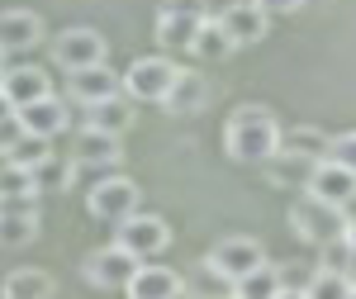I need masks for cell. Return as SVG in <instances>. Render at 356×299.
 <instances>
[{
	"instance_id": "cell-1",
	"label": "cell",
	"mask_w": 356,
	"mask_h": 299,
	"mask_svg": "<svg viewBox=\"0 0 356 299\" xmlns=\"http://www.w3.org/2000/svg\"><path fill=\"white\" fill-rule=\"evenodd\" d=\"M223 143H228V157H238V162H266L280 143V124L266 105H243L233 109Z\"/></svg>"
},
{
	"instance_id": "cell-2",
	"label": "cell",
	"mask_w": 356,
	"mask_h": 299,
	"mask_svg": "<svg viewBox=\"0 0 356 299\" xmlns=\"http://www.w3.org/2000/svg\"><path fill=\"white\" fill-rule=\"evenodd\" d=\"M290 223H295V233H300L304 243L328 247L332 238L347 233V209L323 204V200H314V195H300V200L290 204Z\"/></svg>"
},
{
	"instance_id": "cell-3",
	"label": "cell",
	"mask_w": 356,
	"mask_h": 299,
	"mask_svg": "<svg viewBox=\"0 0 356 299\" xmlns=\"http://www.w3.org/2000/svg\"><path fill=\"white\" fill-rule=\"evenodd\" d=\"M176 62L171 57H138L134 67L119 76V90H129V100H143V105H162L171 81H176Z\"/></svg>"
},
{
	"instance_id": "cell-4",
	"label": "cell",
	"mask_w": 356,
	"mask_h": 299,
	"mask_svg": "<svg viewBox=\"0 0 356 299\" xmlns=\"http://www.w3.org/2000/svg\"><path fill=\"white\" fill-rule=\"evenodd\" d=\"M86 209L100 218V223H124L129 214H138V186L129 176H105V181L90 186Z\"/></svg>"
},
{
	"instance_id": "cell-5",
	"label": "cell",
	"mask_w": 356,
	"mask_h": 299,
	"mask_svg": "<svg viewBox=\"0 0 356 299\" xmlns=\"http://www.w3.org/2000/svg\"><path fill=\"white\" fill-rule=\"evenodd\" d=\"M166 243H171V228H166V218L157 214H129L124 223H119V243L129 257H138V261H152V257H162Z\"/></svg>"
},
{
	"instance_id": "cell-6",
	"label": "cell",
	"mask_w": 356,
	"mask_h": 299,
	"mask_svg": "<svg viewBox=\"0 0 356 299\" xmlns=\"http://www.w3.org/2000/svg\"><path fill=\"white\" fill-rule=\"evenodd\" d=\"M57 62L67 67V72H81V67H95V62H105L110 57V43H105V33L100 29H62L57 33Z\"/></svg>"
},
{
	"instance_id": "cell-7",
	"label": "cell",
	"mask_w": 356,
	"mask_h": 299,
	"mask_svg": "<svg viewBox=\"0 0 356 299\" xmlns=\"http://www.w3.org/2000/svg\"><path fill=\"white\" fill-rule=\"evenodd\" d=\"M143 266L138 257H129L124 247H100V252H90L86 257V280L90 285H100V290H124L134 271Z\"/></svg>"
},
{
	"instance_id": "cell-8",
	"label": "cell",
	"mask_w": 356,
	"mask_h": 299,
	"mask_svg": "<svg viewBox=\"0 0 356 299\" xmlns=\"http://www.w3.org/2000/svg\"><path fill=\"white\" fill-rule=\"evenodd\" d=\"M304 195H314V200H323V204L347 209V204L356 200V171H347V166H337V162H318L314 171H309Z\"/></svg>"
},
{
	"instance_id": "cell-9",
	"label": "cell",
	"mask_w": 356,
	"mask_h": 299,
	"mask_svg": "<svg viewBox=\"0 0 356 299\" xmlns=\"http://www.w3.org/2000/svg\"><path fill=\"white\" fill-rule=\"evenodd\" d=\"M0 95L10 100V109H24L33 100H43V95H53V81H48V72L43 67H5L0 72Z\"/></svg>"
},
{
	"instance_id": "cell-10",
	"label": "cell",
	"mask_w": 356,
	"mask_h": 299,
	"mask_svg": "<svg viewBox=\"0 0 356 299\" xmlns=\"http://www.w3.org/2000/svg\"><path fill=\"white\" fill-rule=\"evenodd\" d=\"M204 261L219 275H228V280H243L247 271H257V266L266 261V252H261V243H252V238H223Z\"/></svg>"
},
{
	"instance_id": "cell-11",
	"label": "cell",
	"mask_w": 356,
	"mask_h": 299,
	"mask_svg": "<svg viewBox=\"0 0 356 299\" xmlns=\"http://www.w3.org/2000/svg\"><path fill=\"white\" fill-rule=\"evenodd\" d=\"M214 24L228 33L233 48H247V43H257V38H266V15H261L252 0H233V5H223L219 15H214Z\"/></svg>"
},
{
	"instance_id": "cell-12",
	"label": "cell",
	"mask_w": 356,
	"mask_h": 299,
	"mask_svg": "<svg viewBox=\"0 0 356 299\" xmlns=\"http://www.w3.org/2000/svg\"><path fill=\"white\" fill-rule=\"evenodd\" d=\"M15 119H19V129H24L29 138H57L62 129H67V105L57 100V95H43V100H33V105L15 109Z\"/></svg>"
},
{
	"instance_id": "cell-13",
	"label": "cell",
	"mask_w": 356,
	"mask_h": 299,
	"mask_svg": "<svg viewBox=\"0 0 356 299\" xmlns=\"http://www.w3.org/2000/svg\"><path fill=\"white\" fill-rule=\"evenodd\" d=\"M38 233L33 200H0V247H24Z\"/></svg>"
},
{
	"instance_id": "cell-14",
	"label": "cell",
	"mask_w": 356,
	"mask_h": 299,
	"mask_svg": "<svg viewBox=\"0 0 356 299\" xmlns=\"http://www.w3.org/2000/svg\"><path fill=\"white\" fill-rule=\"evenodd\" d=\"M43 38V19L33 10H5L0 15V53H29Z\"/></svg>"
},
{
	"instance_id": "cell-15",
	"label": "cell",
	"mask_w": 356,
	"mask_h": 299,
	"mask_svg": "<svg viewBox=\"0 0 356 299\" xmlns=\"http://www.w3.org/2000/svg\"><path fill=\"white\" fill-rule=\"evenodd\" d=\"M129 299H181V275L171 266H138L134 280L124 285Z\"/></svg>"
},
{
	"instance_id": "cell-16",
	"label": "cell",
	"mask_w": 356,
	"mask_h": 299,
	"mask_svg": "<svg viewBox=\"0 0 356 299\" xmlns=\"http://www.w3.org/2000/svg\"><path fill=\"white\" fill-rule=\"evenodd\" d=\"M67 86H72V95H76L81 105H95V100H110V95H119V76L110 72V62H95V67L72 72V76H67Z\"/></svg>"
},
{
	"instance_id": "cell-17",
	"label": "cell",
	"mask_w": 356,
	"mask_h": 299,
	"mask_svg": "<svg viewBox=\"0 0 356 299\" xmlns=\"http://www.w3.org/2000/svg\"><path fill=\"white\" fill-rule=\"evenodd\" d=\"M204 100H209V81H204L200 72H176V81H171L162 105L171 109V114H200Z\"/></svg>"
},
{
	"instance_id": "cell-18",
	"label": "cell",
	"mask_w": 356,
	"mask_h": 299,
	"mask_svg": "<svg viewBox=\"0 0 356 299\" xmlns=\"http://www.w3.org/2000/svg\"><path fill=\"white\" fill-rule=\"evenodd\" d=\"M328 143H332V138L323 134V129L300 124V129H280L275 152H295V157H304V162H323V157H328Z\"/></svg>"
},
{
	"instance_id": "cell-19",
	"label": "cell",
	"mask_w": 356,
	"mask_h": 299,
	"mask_svg": "<svg viewBox=\"0 0 356 299\" xmlns=\"http://www.w3.org/2000/svg\"><path fill=\"white\" fill-rule=\"evenodd\" d=\"M181 295L186 299H233V280L219 275L209 261H200L195 275H181Z\"/></svg>"
},
{
	"instance_id": "cell-20",
	"label": "cell",
	"mask_w": 356,
	"mask_h": 299,
	"mask_svg": "<svg viewBox=\"0 0 356 299\" xmlns=\"http://www.w3.org/2000/svg\"><path fill=\"white\" fill-rule=\"evenodd\" d=\"M86 109H90V124H86V129H100V134H110V138H119L129 124H134V105H129L124 95L95 100V105H86Z\"/></svg>"
},
{
	"instance_id": "cell-21",
	"label": "cell",
	"mask_w": 356,
	"mask_h": 299,
	"mask_svg": "<svg viewBox=\"0 0 356 299\" xmlns=\"http://www.w3.org/2000/svg\"><path fill=\"white\" fill-rule=\"evenodd\" d=\"M285 285V271L261 261L257 271H247L243 280H233V299H275V290Z\"/></svg>"
},
{
	"instance_id": "cell-22",
	"label": "cell",
	"mask_w": 356,
	"mask_h": 299,
	"mask_svg": "<svg viewBox=\"0 0 356 299\" xmlns=\"http://www.w3.org/2000/svg\"><path fill=\"white\" fill-rule=\"evenodd\" d=\"M5 299H53V275L38 266H19L5 275Z\"/></svg>"
},
{
	"instance_id": "cell-23",
	"label": "cell",
	"mask_w": 356,
	"mask_h": 299,
	"mask_svg": "<svg viewBox=\"0 0 356 299\" xmlns=\"http://www.w3.org/2000/svg\"><path fill=\"white\" fill-rule=\"evenodd\" d=\"M76 162H81V166H110V162H119V138L100 134V129H81V134H76Z\"/></svg>"
},
{
	"instance_id": "cell-24",
	"label": "cell",
	"mask_w": 356,
	"mask_h": 299,
	"mask_svg": "<svg viewBox=\"0 0 356 299\" xmlns=\"http://www.w3.org/2000/svg\"><path fill=\"white\" fill-rule=\"evenodd\" d=\"M191 53L200 57V62H223V57H233V43H228V33H223V29L214 24V15H209L204 24L195 29V38H191Z\"/></svg>"
},
{
	"instance_id": "cell-25",
	"label": "cell",
	"mask_w": 356,
	"mask_h": 299,
	"mask_svg": "<svg viewBox=\"0 0 356 299\" xmlns=\"http://www.w3.org/2000/svg\"><path fill=\"white\" fill-rule=\"evenodd\" d=\"M318 162H304V157H295V152H271L266 157V171H271L275 186H295V191H304L309 186V171H314Z\"/></svg>"
},
{
	"instance_id": "cell-26",
	"label": "cell",
	"mask_w": 356,
	"mask_h": 299,
	"mask_svg": "<svg viewBox=\"0 0 356 299\" xmlns=\"http://www.w3.org/2000/svg\"><path fill=\"white\" fill-rule=\"evenodd\" d=\"M200 24L204 19H191V15H157V38H162L166 48H191Z\"/></svg>"
},
{
	"instance_id": "cell-27",
	"label": "cell",
	"mask_w": 356,
	"mask_h": 299,
	"mask_svg": "<svg viewBox=\"0 0 356 299\" xmlns=\"http://www.w3.org/2000/svg\"><path fill=\"white\" fill-rule=\"evenodd\" d=\"M33 195H38V186H33L29 166H15V162L0 166V200H33Z\"/></svg>"
},
{
	"instance_id": "cell-28",
	"label": "cell",
	"mask_w": 356,
	"mask_h": 299,
	"mask_svg": "<svg viewBox=\"0 0 356 299\" xmlns=\"http://www.w3.org/2000/svg\"><path fill=\"white\" fill-rule=\"evenodd\" d=\"M352 280L342 271H314V280L304 285V299H347Z\"/></svg>"
},
{
	"instance_id": "cell-29",
	"label": "cell",
	"mask_w": 356,
	"mask_h": 299,
	"mask_svg": "<svg viewBox=\"0 0 356 299\" xmlns=\"http://www.w3.org/2000/svg\"><path fill=\"white\" fill-rule=\"evenodd\" d=\"M67 181H72V162H62L57 152H48L43 162L33 166V186H38V191H57V186H67Z\"/></svg>"
},
{
	"instance_id": "cell-30",
	"label": "cell",
	"mask_w": 356,
	"mask_h": 299,
	"mask_svg": "<svg viewBox=\"0 0 356 299\" xmlns=\"http://www.w3.org/2000/svg\"><path fill=\"white\" fill-rule=\"evenodd\" d=\"M43 157H48V143H43V138H29V134H19V143H15V147L5 152V162L29 166V171H33V166L43 162Z\"/></svg>"
},
{
	"instance_id": "cell-31",
	"label": "cell",
	"mask_w": 356,
	"mask_h": 299,
	"mask_svg": "<svg viewBox=\"0 0 356 299\" xmlns=\"http://www.w3.org/2000/svg\"><path fill=\"white\" fill-rule=\"evenodd\" d=\"M318 252H323V271H352V261H356V252H352V243H347V238H332L328 247H318Z\"/></svg>"
},
{
	"instance_id": "cell-32",
	"label": "cell",
	"mask_w": 356,
	"mask_h": 299,
	"mask_svg": "<svg viewBox=\"0 0 356 299\" xmlns=\"http://www.w3.org/2000/svg\"><path fill=\"white\" fill-rule=\"evenodd\" d=\"M323 162H337V166H347V171H356V129H352V134H337V138H332Z\"/></svg>"
},
{
	"instance_id": "cell-33",
	"label": "cell",
	"mask_w": 356,
	"mask_h": 299,
	"mask_svg": "<svg viewBox=\"0 0 356 299\" xmlns=\"http://www.w3.org/2000/svg\"><path fill=\"white\" fill-rule=\"evenodd\" d=\"M157 15H191V19H209V0H162Z\"/></svg>"
},
{
	"instance_id": "cell-34",
	"label": "cell",
	"mask_w": 356,
	"mask_h": 299,
	"mask_svg": "<svg viewBox=\"0 0 356 299\" xmlns=\"http://www.w3.org/2000/svg\"><path fill=\"white\" fill-rule=\"evenodd\" d=\"M19 134H24V129H19V119H15V114H10V119H0V157L19 143Z\"/></svg>"
},
{
	"instance_id": "cell-35",
	"label": "cell",
	"mask_w": 356,
	"mask_h": 299,
	"mask_svg": "<svg viewBox=\"0 0 356 299\" xmlns=\"http://www.w3.org/2000/svg\"><path fill=\"white\" fill-rule=\"evenodd\" d=\"M252 5H257V10L271 19V15H290V10H300L304 0H252Z\"/></svg>"
},
{
	"instance_id": "cell-36",
	"label": "cell",
	"mask_w": 356,
	"mask_h": 299,
	"mask_svg": "<svg viewBox=\"0 0 356 299\" xmlns=\"http://www.w3.org/2000/svg\"><path fill=\"white\" fill-rule=\"evenodd\" d=\"M275 299H304V290H290V285H280V290H275Z\"/></svg>"
},
{
	"instance_id": "cell-37",
	"label": "cell",
	"mask_w": 356,
	"mask_h": 299,
	"mask_svg": "<svg viewBox=\"0 0 356 299\" xmlns=\"http://www.w3.org/2000/svg\"><path fill=\"white\" fill-rule=\"evenodd\" d=\"M347 243H352V252H356V218H347V233H342Z\"/></svg>"
},
{
	"instance_id": "cell-38",
	"label": "cell",
	"mask_w": 356,
	"mask_h": 299,
	"mask_svg": "<svg viewBox=\"0 0 356 299\" xmlns=\"http://www.w3.org/2000/svg\"><path fill=\"white\" fill-rule=\"evenodd\" d=\"M10 114H15V109H10V100H5V95H0V119H10Z\"/></svg>"
},
{
	"instance_id": "cell-39",
	"label": "cell",
	"mask_w": 356,
	"mask_h": 299,
	"mask_svg": "<svg viewBox=\"0 0 356 299\" xmlns=\"http://www.w3.org/2000/svg\"><path fill=\"white\" fill-rule=\"evenodd\" d=\"M347 299H356V285H352V290H347Z\"/></svg>"
},
{
	"instance_id": "cell-40",
	"label": "cell",
	"mask_w": 356,
	"mask_h": 299,
	"mask_svg": "<svg viewBox=\"0 0 356 299\" xmlns=\"http://www.w3.org/2000/svg\"><path fill=\"white\" fill-rule=\"evenodd\" d=\"M0 72H5V53H0Z\"/></svg>"
}]
</instances>
